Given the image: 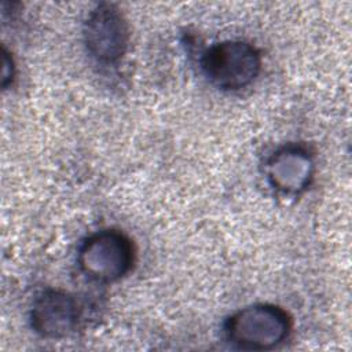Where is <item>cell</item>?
<instances>
[{
    "label": "cell",
    "instance_id": "cell-1",
    "mask_svg": "<svg viewBox=\"0 0 352 352\" xmlns=\"http://www.w3.org/2000/svg\"><path fill=\"white\" fill-rule=\"evenodd\" d=\"M290 330V315L274 304H254L239 309L224 326L227 340L246 351L272 349L287 338Z\"/></svg>",
    "mask_w": 352,
    "mask_h": 352
},
{
    "label": "cell",
    "instance_id": "cell-2",
    "mask_svg": "<svg viewBox=\"0 0 352 352\" xmlns=\"http://www.w3.org/2000/svg\"><path fill=\"white\" fill-rule=\"evenodd\" d=\"M201 67L214 87L236 91L256 80L261 69V56L248 41L227 40L213 44L204 52Z\"/></svg>",
    "mask_w": 352,
    "mask_h": 352
},
{
    "label": "cell",
    "instance_id": "cell-3",
    "mask_svg": "<svg viewBox=\"0 0 352 352\" xmlns=\"http://www.w3.org/2000/svg\"><path fill=\"white\" fill-rule=\"evenodd\" d=\"M135 249L132 241L121 231L103 230L89 235L80 246L77 263L92 280L114 282L132 268Z\"/></svg>",
    "mask_w": 352,
    "mask_h": 352
},
{
    "label": "cell",
    "instance_id": "cell-4",
    "mask_svg": "<svg viewBox=\"0 0 352 352\" xmlns=\"http://www.w3.org/2000/svg\"><path fill=\"white\" fill-rule=\"evenodd\" d=\"M82 38L88 54L102 65H116L125 55L129 44V28L120 8L100 3L89 11Z\"/></svg>",
    "mask_w": 352,
    "mask_h": 352
},
{
    "label": "cell",
    "instance_id": "cell-5",
    "mask_svg": "<svg viewBox=\"0 0 352 352\" xmlns=\"http://www.w3.org/2000/svg\"><path fill=\"white\" fill-rule=\"evenodd\" d=\"M80 314L78 302L70 293L60 289H45L32 304L30 324L38 336L58 340L76 330Z\"/></svg>",
    "mask_w": 352,
    "mask_h": 352
},
{
    "label": "cell",
    "instance_id": "cell-6",
    "mask_svg": "<svg viewBox=\"0 0 352 352\" xmlns=\"http://www.w3.org/2000/svg\"><path fill=\"white\" fill-rule=\"evenodd\" d=\"M314 158L311 153L298 144H287L278 148L265 164V175L270 184L285 195H297L311 183L314 176Z\"/></svg>",
    "mask_w": 352,
    "mask_h": 352
},
{
    "label": "cell",
    "instance_id": "cell-7",
    "mask_svg": "<svg viewBox=\"0 0 352 352\" xmlns=\"http://www.w3.org/2000/svg\"><path fill=\"white\" fill-rule=\"evenodd\" d=\"M14 78V62L6 50H3V77L1 85L6 88L10 81Z\"/></svg>",
    "mask_w": 352,
    "mask_h": 352
}]
</instances>
